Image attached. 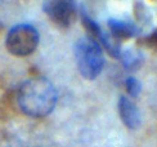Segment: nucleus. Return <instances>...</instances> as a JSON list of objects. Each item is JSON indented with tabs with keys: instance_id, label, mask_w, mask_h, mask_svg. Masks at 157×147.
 <instances>
[{
	"instance_id": "obj_1",
	"label": "nucleus",
	"mask_w": 157,
	"mask_h": 147,
	"mask_svg": "<svg viewBox=\"0 0 157 147\" xmlns=\"http://www.w3.org/2000/svg\"><path fill=\"white\" fill-rule=\"evenodd\" d=\"M57 103V90L45 77H32L21 85L18 105L29 116L43 117L52 112Z\"/></svg>"
},
{
	"instance_id": "obj_2",
	"label": "nucleus",
	"mask_w": 157,
	"mask_h": 147,
	"mask_svg": "<svg viewBox=\"0 0 157 147\" xmlns=\"http://www.w3.org/2000/svg\"><path fill=\"white\" fill-rule=\"evenodd\" d=\"M75 59L80 74L88 80L95 79L104 67L103 50L91 36L80 38L75 44Z\"/></svg>"
},
{
	"instance_id": "obj_3",
	"label": "nucleus",
	"mask_w": 157,
	"mask_h": 147,
	"mask_svg": "<svg viewBox=\"0 0 157 147\" xmlns=\"http://www.w3.org/2000/svg\"><path fill=\"white\" fill-rule=\"evenodd\" d=\"M39 44V32L32 25L19 23L12 27L6 35L5 45L9 53L26 57L34 53Z\"/></svg>"
},
{
	"instance_id": "obj_4",
	"label": "nucleus",
	"mask_w": 157,
	"mask_h": 147,
	"mask_svg": "<svg viewBox=\"0 0 157 147\" xmlns=\"http://www.w3.org/2000/svg\"><path fill=\"white\" fill-rule=\"evenodd\" d=\"M43 9L50 21L62 29L70 27L77 16L76 4L70 0H49L44 3Z\"/></svg>"
},
{
	"instance_id": "obj_5",
	"label": "nucleus",
	"mask_w": 157,
	"mask_h": 147,
	"mask_svg": "<svg viewBox=\"0 0 157 147\" xmlns=\"http://www.w3.org/2000/svg\"><path fill=\"white\" fill-rule=\"evenodd\" d=\"M119 112L124 124L130 129L138 128L140 124V113L138 107L133 103V101L125 96H122L119 101Z\"/></svg>"
},
{
	"instance_id": "obj_6",
	"label": "nucleus",
	"mask_w": 157,
	"mask_h": 147,
	"mask_svg": "<svg viewBox=\"0 0 157 147\" xmlns=\"http://www.w3.org/2000/svg\"><path fill=\"white\" fill-rule=\"evenodd\" d=\"M108 27L112 31V35L115 39H128L133 38L138 34V29L133 23L128 21H121V19H109Z\"/></svg>"
},
{
	"instance_id": "obj_7",
	"label": "nucleus",
	"mask_w": 157,
	"mask_h": 147,
	"mask_svg": "<svg viewBox=\"0 0 157 147\" xmlns=\"http://www.w3.org/2000/svg\"><path fill=\"white\" fill-rule=\"evenodd\" d=\"M81 19H82V25L85 26V29L89 31V34L91 35V38L97 40L98 38L101 36V34H102L101 27L98 26V23L95 21H93V19L88 16V13L85 12L84 9L81 10Z\"/></svg>"
},
{
	"instance_id": "obj_8",
	"label": "nucleus",
	"mask_w": 157,
	"mask_h": 147,
	"mask_svg": "<svg viewBox=\"0 0 157 147\" xmlns=\"http://www.w3.org/2000/svg\"><path fill=\"white\" fill-rule=\"evenodd\" d=\"M125 86H126L128 93H129L130 96H133V97L138 96L139 92H140V89H142L140 83H139L135 77H128L126 81H125Z\"/></svg>"
}]
</instances>
